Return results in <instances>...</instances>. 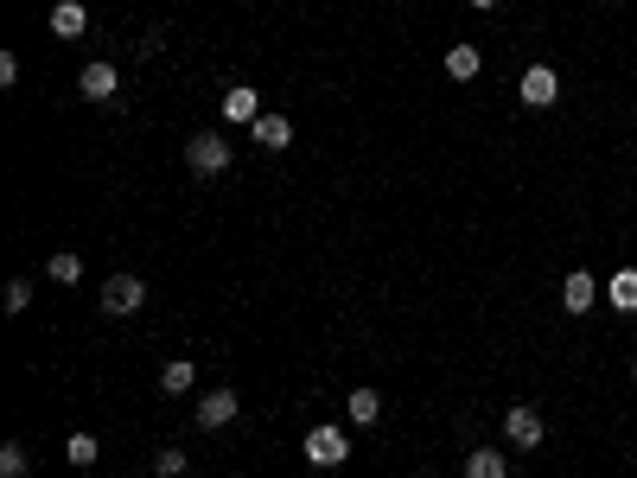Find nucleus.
I'll return each mask as SVG.
<instances>
[{
  "mask_svg": "<svg viewBox=\"0 0 637 478\" xmlns=\"http://www.w3.org/2000/svg\"><path fill=\"white\" fill-rule=\"evenodd\" d=\"M255 115H262V96L249 90V83H230V90H223V122H255Z\"/></svg>",
  "mask_w": 637,
  "mask_h": 478,
  "instance_id": "7",
  "label": "nucleus"
},
{
  "mask_svg": "<svg viewBox=\"0 0 637 478\" xmlns=\"http://www.w3.org/2000/svg\"><path fill=\"white\" fill-rule=\"evenodd\" d=\"M376 415H383V396H376V389H351V421L357 428H370Z\"/></svg>",
  "mask_w": 637,
  "mask_h": 478,
  "instance_id": "16",
  "label": "nucleus"
},
{
  "mask_svg": "<svg viewBox=\"0 0 637 478\" xmlns=\"http://www.w3.org/2000/svg\"><path fill=\"white\" fill-rule=\"evenodd\" d=\"M153 472H160V478H179V472H185V453H179V447H166L160 459H153Z\"/></svg>",
  "mask_w": 637,
  "mask_h": 478,
  "instance_id": "20",
  "label": "nucleus"
},
{
  "mask_svg": "<svg viewBox=\"0 0 637 478\" xmlns=\"http://www.w3.org/2000/svg\"><path fill=\"white\" fill-rule=\"evenodd\" d=\"M472 7H497V0H472Z\"/></svg>",
  "mask_w": 637,
  "mask_h": 478,
  "instance_id": "23",
  "label": "nucleus"
},
{
  "mask_svg": "<svg viewBox=\"0 0 637 478\" xmlns=\"http://www.w3.org/2000/svg\"><path fill=\"white\" fill-rule=\"evenodd\" d=\"M0 83H7V90L20 83V58H13V51H0Z\"/></svg>",
  "mask_w": 637,
  "mask_h": 478,
  "instance_id": "22",
  "label": "nucleus"
},
{
  "mask_svg": "<svg viewBox=\"0 0 637 478\" xmlns=\"http://www.w3.org/2000/svg\"><path fill=\"white\" fill-rule=\"evenodd\" d=\"M141 306H147V281L141 275H109L102 281V313L122 319V313H141Z\"/></svg>",
  "mask_w": 637,
  "mask_h": 478,
  "instance_id": "1",
  "label": "nucleus"
},
{
  "mask_svg": "<svg viewBox=\"0 0 637 478\" xmlns=\"http://www.w3.org/2000/svg\"><path fill=\"white\" fill-rule=\"evenodd\" d=\"M192 383H198L192 357H179V364H166V370H160V389H166V396H185V389H192Z\"/></svg>",
  "mask_w": 637,
  "mask_h": 478,
  "instance_id": "14",
  "label": "nucleus"
},
{
  "mask_svg": "<svg viewBox=\"0 0 637 478\" xmlns=\"http://www.w3.org/2000/svg\"><path fill=\"white\" fill-rule=\"evenodd\" d=\"M26 300H32V281H7V313H26Z\"/></svg>",
  "mask_w": 637,
  "mask_h": 478,
  "instance_id": "21",
  "label": "nucleus"
},
{
  "mask_svg": "<svg viewBox=\"0 0 637 478\" xmlns=\"http://www.w3.org/2000/svg\"><path fill=\"white\" fill-rule=\"evenodd\" d=\"M45 275H51V281H64V287H71V281L83 275V262H77V255H51V262H45Z\"/></svg>",
  "mask_w": 637,
  "mask_h": 478,
  "instance_id": "19",
  "label": "nucleus"
},
{
  "mask_svg": "<svg viewBox=\"0 0 637 478\" xmlns=\"http://www.w3.org/2000/svg\"><path fill=\"white\" fill-rule=\"evenodd\" d=\"M249 134H255V147L281 153L287 141H294V122H287V115H255V122H249Z\"/></svg>",
  "mask_w": 637,
  "mask_h": 478,
  "instance_id": "9",
  "label": "nucleus"
},
{
  "mask_svg": "<svg viewBox=\"0 0 637 478\" xmlns=\"http://www.w3.org/2000/svg\"><path fill=\"white\" fill-rule=\"evenodd\" d=\"M446 77L472 83L478 77V45H453V51H446Z\"/></svg>",
  "mask_w": 637,
  "mask_h": 478,
  "instance_id": "15",
  "label": "nucleus"
},
{
  "mask_svg": "<svg viewBox=\"0 0 637 478\" xmlns=\"http://www.w3.org/2000/svg\"><path fill=\"white\" fill-rule=\"evenodd\" d=\"M466 478H510V459L497 447H472L466 453Z\"/></svg>",
  "mask_w": 637,
  "mask_h": 478,
  "instance_id": "12",
  "label": "nucleus"
},
{
  "mask_svg": "<svg viewBox=\"0 0 637 478\" xmlns=\"http://www.w3.org/2000/svg\"><path fill=\"white\" fill-rule=\"evenodd\" d=\"M96 434H71V440H64V459H71V466H96Z\"/></svg>",
  "mask_w": 637,
  "mask_h": 478,
  "instance_id": "17",
  "label": "nucleus"
},
{
  "mask_svg": "<svg viewBox=\"0 0 637 478\" xmlns=\"http://www.w3.org/2000/svg\"><path fill=\"white\" fill-rule=\"evenodd\" d=\"M0 472H7V478H26V472H32V453L20 447V440H7V447H0Z\"/></svg>",
  "mask_w": 637,
  "mask_h": 478,
  "instance_id": "18",
  "label": "nucleus"
},
{
  "mask_svg": "<svg viewBox=\"0 0 637 478\" xmlns=\"http://www.w3.org/2000/svg\"><path fill=\"white\" fill-rule=\"evenodd\" d=\"M236 408H243V396H236V389H211V396H198L192 415H198L204 434H217V428H230V421H236Z\"/></svg>",
  "mask_w": 637,
  "mask_h": 478,
  "instance_id": "2",
  "label": "nucleus"
},
{
  "mask_svg": "<svg viewBox=\"0 0 637 478\" xmlns=\"http://www.w3.org/2000/svg\"><path fill=\"white\" fill-rule=\"evenodd\" d=\"M51 32H58V39H83V32H90V7H83V0H58V7H51Z\"/></svg>",
  "mask_w": 637,
  "mask_h": 478,
  "instance_id": "8",
  "label": "nucleus"
},
{
  "mask_svg": "<svg viewBox=\"0 0 637 478\" xmlns=\"http://www.w3.org/2000/svg\"><path fill=\"white\" fill-rule=\"evenodd\" d=\"M593 300H599V281L587 275V268H574V275H567V287H561V306H567V313H587Z\"/></svg>",
  "mask_w": 637,
  "mask_h": 478,
  "instance_id": "11",
  "label": "nucleus"
},
{
  "mask_svg": "<svg viewBox=\"0 0 637 478\" xmlns=\"http://www.w3.org/2000/svg\"><path fill=\"white\" fill-rule=\"evenodd\" d=\"M516 96H523L529 109H548V102L561 96V77L548 71V64H529V71H523V83H516Z\"/></svg>",
  "mask_w": 637,
  "mask_h": 478,
  "instance_id": "4",
  "label": "nucleus"
},
{
  "mask_svg": "<svg viewBox=\"0 0 637 478\" xmlns=\"http://www.w3.org/2000/svg\"><path fill=\"white\" fill-rule=\"evenodd\" d=\"M77 90L90 96V102H109V96H115V64L90 58V64H83V77H77Z\"/></svg>",
  "mask_w": 637,
  "mask_h": 478,
  "instance_id": "10",
  "label": "nucleus"
},
{
  "mask_svg": "<svg viewBox=\"0 0 637 478\" xmlns=\"http://www.w3.org/2000/svg\"><path fill=\"white\" fill-rule=\"evenodd\" d=\"M542 415H536V408H510V415H504V440H510V447H542Z\"/></svg>",
  "mask_w": 637,
  "mask_h": 478,
  "instance_id": "6",
  "label": "nucleus"
},
{
  "mask_svg": "<svg viewBox=\"0 0 637 478\" xmlns=\"http://www.w3.org/2000/svg\"><path fill=\"white\" fill-rule=\"evenodd\" d=\"M606 300L618 306V313H637V268H625V275H612V287H606Z\"/></svg>",
  "mask_w": 637,
  "mask_h": 478,
  "instance_id": "13",
  "label": "nucleus"
},
{
  "mask_svg": "<svg viewBox=\"0 0 637 478\" xmlns=\"http://www.w3.org/2000/svg\"><path fill=\"white\" fill-rule=\"evenodd\" d=\"M185 160H192V173H223V166H230V141H217V134H192V141H185Z\"/></svg>",
  "mask_w": 637,
  "mask_h": 478,
  "instance_id": "3",
  "label": "nucleus"
},
{
  "mask_svg": "<svg viewBox=\"0 0 637 478\" xmlns=\"http://www.w3.org/2000/svg\"><path fill=\"white\" fill-rule=\"evenodd\" d=\"M344 453H351L344 428H313L306 434V459H313V466H344Z\"/></svg>",
  "mask_w": 637,
  "mask_h": 478,
  "instance_id": "5",
  "label": "nucleus"
}]
</instances>
